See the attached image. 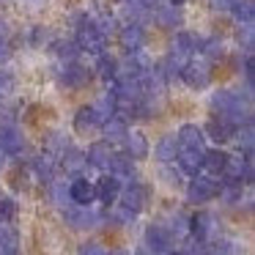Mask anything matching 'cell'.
<instances>
[{
	"label": "cell",
	"instance_id": "1",
	"mask_svg": "<svg viewBox=\"0 0 255 255\" xmlns=\"http://www.w3.org/2000/svg\"><path fill=\"white\" fill-rule=\"evenodd\" d=\"M77 47L80 52H94V55H99V52H105V44H107V33L102 30V25L96 22V19L91 17H77Z\"/></svg>",
	"mask_w": 255,
	"mask_h": 255
},
{
	"label": "cell",
	"instance_id": "2",
	"mask_svg": "<svg viewBox=\"0 0 255 255\" xmlns=\"http://www.w3.org/2000/svg\"><path fill=\"white\" fill-rule=\"evenodd\" d=\"M187 233L195 239V244H209L217 233V220L209 211H195L192 217H187Z\"/></svg>",
	"mask_w": 255,
	"mask_h": 255
},
{
	"label": "cell",
	"instance_id": "3",
	"mask_svg": "<svg viewBox=\"0 0 255 255\" xmlns=\"http://www.w3.org/2000/svg\"><path fill=\"white\" fill-rule=\"evenodd\" d=\"M217 195H220V181L211 176H192V181L187 184V200L189 203H209V200H214Z\"/></svg>",
	"mask_w": 255,
	"mask_h": 255
},
{
	"label": "cell",
	"instance_id": "4",
	"mask_svg": "<svg viewBox=\"0 0 255 255\" xmlns=\"http://www.w3.org/2000/svg\"><path fill=\"white\" fill-rule=\"evenodd\" d=\"M102 220V214H96L91 206H69L63 209V222H66L72 231H91L96 228Z\"/></svg>",
	"mask_w": 255,
	"mask_h": 255
},
{
	"label": "cell",
	"instance_id": "5",
	"mask_svg": "<svg viewBox=\"0 0 255 255\" xmlns=\"http://www.w3.org/2000/svg\"><path fill=\"white\" fill-rule=\"evenodd\" d=\"M91 77H94V72H91L88 66H83V63H77V61H69V63H63V66H61L58 83H61L63 88L77 91V88H85V85L91 83Z\"/></svg>",
	"mask_w": 255,
	"mask_h": 255
},
{
	"label": "cell",
	"instance_id": "6",
	"mask_svg": "<svg viewBox=\"0 0 255 255\" xmlns=\"http://www.w3.org/2000/svg\"><path fill=\"white\" fill-rule=\"evenodd\" d=\"M178 80H184V83H187L192 91L209 88V85H211V63H206V61H192V58H189Z\"/></svg>",
	"mask_w": 255,
	"mask_h": 255
},
{
	"label": "cell",
	"instance_id": "7",
	"mask_svg": "<svg viewBox=\"0 0 255 255\" xmlns=\"http://www.w3.org/2000/svg\"><path fill=\"white\" fill-rule=\"evenodd\" d=\"M145 250L154 255H165L167 250H173V233L162 222H151L145 228Z\"/></svg>",
	"mask_w": 255,
	"mask_h": 255
},
{
	"label": "cell",
	"instance_id": "8",
	"mask_svg": "<svg viewBox=\"0 0 255 255\" xmlns=\"http://www.w3.org/2000/svg\"><path fill=\"white\" fill-rule=\"evenodd\" d=\"M118 200L124 206V209H129L132 214H140V211L145 209V203H148V187L140 181H132L129 187H121V195H118Z\"/></svg>",
	"mask_w": 255,
	"mask_h": 255
},
{
	"label": "cell",
	"instance_id": "9",
	"mask_svg": "<svg viewBox=\"0 0 255 255\" xmlns=\"http://www.w3.org/2000/svg\"><path fill=\"white\" fill-rule=\"evenodd\" d=\"M121 178H116L113 173H105V176H99L94 181V200H99V203L110 206L118 200V195H121Z\"/></svg>",
	"mask_w": 255,
	"mask_h": 255
},
{
	"label": "cell",
	"instance_id": "10",
	"mask_svg": "<svg viewBox=\"0 0 255 255\" xmlns=\"http://www.w3.org/2000/svg\"><path fill=\"white\" fill-rule=\"evenodd\" d=\"M200 129H203V134L209 140H214L217 145H225L228 140H233V134H236V127L222 116H211L209 121H206V127H200Z\"/></svg>",
	"mask_w": 255,
	"mask_h": 255
},
{
	"label": "cell",
	"instance_id": "11",
	"mask_svg": "<svg viewBox=\"0 0 255 255\" xmlns=\"http://www.w3.org/2000/svg\"><path fill=\"white\" fill-rule=\"evenodd\" d=\"M148 11H151V17H154V22L159 25V28H167V30L181 28V22H184L181 6H173V3H165V6H151Z\"/></svg>",
	"mask_w": 255,
	"mask_h": 255
},
{
	"label": "cell",
	"instance_id": "12",
	"mask_svg": "<svg viewBox=\"0 0 255 255\" xmlns=\"http://www.w3.org/2000/svg\"><path fill=\"white\" fill-rule=\"evenodd\" d=\"M25 134L22 129H17L14 124H8V127H0V151L6 156H17L25 151Z\"/></svg>",
	"mask_w": 255,
	"mask_h": 255
},
{
	"label": "cell",
	"instance_id": "13",
	"mask_svg": "<svg viewBox=\"0 0 255 255\" xmlns=\"http://www.w3.org/2000/svg\"><path fill=\"white\" fill-rule=\"evenodd\" d=\"M176 143H178V148H187V151H203L206 134L198 124H184L176 134Z\"/></svg>",
	"mask_w": 255,
	"mask_h": 255
},
{
	"label": "cell",
	"instance_id": "14",
	"mask_svg": "<svg viewBox=\"0 0 255 255\" xmlns=\"http://www.w3.org/2000/svg\"><path fill=\"white\" fill-rule=\"evenodd\" d=\"M118 41L127 52H134V50H143V41H145V30L140 22H127L121 30H118Z\"/></svg>",
	"mask_w": 255,
	"mask_h": 255
},
{
	"label": "cell",
	"instance_id": "15",
	"mask_svg": "<svg viewBox=\"0 0 255 255\" xmlns=\"http://www.w3.org/2000/svg\"><path fill=\"white\" fill-rule=\"evenodd\" d=\"M228 151H222L220 145L217 148H209L206 151L203 148V165H200V170H206V176H211V178H217V176H222V170H225V165H228Z\"/></svg>",
	"mask_w": 255,
	"mask_h": 255
},
{
	"label": "cell",
	"instance_id": "16",
	"mask_svg": "<svg viewBox=\"0 0 255 255\" xmlns=\"http://www.w3.org/2000/svg\"><path fill=\"white\" fill-rule=\"evenodd\" d=\"M110 156H113V145L107 140H99V143L88 145V151H85V165L96 167V170H107Z\"/></svg>",
	"mask_w": 255,
	"mask_h": 255
},
{
	"label": "cell",
	"instance_id": "17",
	"mask_svg": "<svg viewBox=\"0 0 255 255\" xmlns=\"http://www.w3.org/2000/svg\"><path fill=\"white\" fill-rule=\"evenodd\" d=\"M69 200L74 206H91L94 203V181L83 176H74V181L69 184Z\"/></svg>",
	"mask_w": 255,
	"mask_h": 255
},
{
	"label": "cell",
	"instance_id": "18",
	"mask_svg": "<svg viewBox=\"0 0 255 255\" xmlns=\"http://www.w3.org/2000/svg\"><path fill=\"white\" fill-rule=\"evenodd\" d=\"M102 132H105V140L110 145H116V143H124V137H127V132H129V124H127V118L124 116H110L107 121H102Z\"/></svg>",
	"mask_w": 255,
	"mask_h": 255
},
{
	"label": "cell",
	"instance_id": "19",
	"mask_svg": "<svg viewBox=\"0 0 255 255\" xmlns=\"http://www.w3.org/2000/svg\"><path fill=\"white\" fill-rule=\"evenodd\" d=\"M107 170H110L116 178H134V173H137V165H134V159H132L129 154H124V151H113Z\"/></svg>",
	"mask_w": 255,
	"mask_h": 255
},
{
	"label": "cell",
	"instance_id": "20",
	"mask_svg": "<svg viewBox=\"0 0 255 255\" xmlns=\"http://www.w3.org/2000/svg\"><path fill=\"white\" fill-rule=\"evenodd\" d=\"M99 127H102V118L96 116L94 105H83L77 113H74V129H77L80 134H88V132H94V129H99Z\"/></svg>",
	"mask_w": 255,
	"mask_h": 255
},
{
	"label": "cell",
	"instance_id": "21",
	"mask_svg": "<svg viewBox=\"0 0 255 255\" xmlns=\"http://www.w3.org/2000/svg\"><path fill=\"white\" fill-rule=\"evenodd\" d=\"M124 145H127V151L124 154H129L134 162H140V159H145L148 156V140H145V134L143 132H134V129H129L127 132V137H124Z\"/></svg>",
	"mask_w": 255,
	"mask_h": 255
},
{
	"label": "cell",
	"instance_id": "22",
	"mask_svg": "<svg viewBox=\"0 0 255 255\" xmlns=\"http://www.w3.org/2000/svg\"><path fill=\"white\" fill-rule=\"evenodd\" d=\"M58 159H61V167L69 173V176H80L83 167H85V151L74 148V145H66Z\"/></svg>",
	"mask_w": 255,
	"mask_h": 255
},
{
	"label": "cell",
	"instance_id": "23",
	"mask_svg": "<svg viewBox=\"0 0 255 255\" xmlns=\"http://www.w3.org/2000/svg\"><path fill=\"white\" fill-rule=\"evenodd\" d=\"M176 162H178V167H181V173H187V176H198V173H200V165H203V151L178 148Z\"/></svg>",
	"mask_w": 255,
	"mask_h": 255
},
{
	"label": "cell",
	"instance_id": "24",
	"mask_svg": "<svg viewBox=\"0 0 255 255\" xmlns=\"http://www.w3.org/2000/svg\"><path fill=\"white\" fill-rule=\"evenodd\" d=\"M30 170H33V176L39 178L41 184H50L52 178H55V159L47 156V154H39L30 162Z\"/></svg>",
	"mask_w": 255,
	"mask_h": 255
},
{
	"label": "cell",
	"instance_id": "25",
	"mask_svg": "<svg viewBox=\"0 0 255 255\" xmlns=\"http://www.w3.org/2000/svg\"><path fill=\"white\" fill-rule=\"evenodd\" d=\"M173 50H178V52L192 58L195 52L200 50V36L189 33V30H181V33H176V39H173Z\"/></svg>",
	"mask_w": 255,
	"mask_h": 255
},
{
	"label": "cell",
	"instance_id": "26",
	"mask_svg": "<svg viewBox=\"0 0 255 255\" xmlns=\"http://www.w3.org/2000/svg\"><path fill=\"white\" fill-rule=\"evenodd\" d=\"M156 159L162 162V165H167V162H176V154H178V143H176V134H165V137L156 143L154 148Z\"/></svg>",
	"mask_w": 255,
	"mask_h": 255
},
{
	"label": "cell",
	"instance_id": "27",
	"mask_svg": "<svg viewBox=\"0 0 255 255\" xmlns=\"http://www.w3.org/2000/svg\"><path fill=\"white\" fill-rule=\"evenodd\" d=\"M228 11L239 19V25H253V19H255V3H253V0H233Z\"/></svg>",
	"mask_w": 255,
	"mask_h": 255
},
{
	"label": "cell",
	"instance_id": "28",
	"mask_svg": "<svg viewBox=\"0 0 255 255\" xmlns=\"http://www.w3.org/2000/svg\"><path fill=\"white\" fill-rule=\"evenodd\" d=\"M66 145H69V137L55 129V132H50V134L44 137V154L52 156V159H58V156L63 154V148H66Z\"/></svg>",
	"mask_w": 255,
	"mask_h": 255
},
{
	"label": "cell",
	"instance_id": "29",
	"mask_svg": "<svg viewBox=\"0 0 255 255\" xmlns=\"http://www.w3.org/2000/svg\"><path fill=\"white\" fill-rule=\"evenodd\" d=\"M96 72H99V77H105L107 83H113V80H116V74H118V58L110 55V52H99Z\"/></svg>",
	"mask_w": 255,
	"mask_h": 255
},
{
	"label": "cell",
	"instance_id": "30",
	"mask_svg": "<svg viewBox=\"0 0 255 255\" xmlns=\"http://www.w3.org/2000/svg\"><path fill=\"white\" fill-rule=\"evenodd\" d=\"M200 55L206 58V61H220L222 55H225V44H222V39H200Z\"/></svg>",
	"mask_w": 255,
	"mask_h": 255
},
{
	"label": "cell",
	"instance_id": "31",
	"mask_svg": "<svg viewBox=\"0 0 255 255\" xmlns=\"http://www.w3.org/2000/svg\"><path fill=\"white\" fill-rule=\"evenodd\" d=\"M94 110H96V116H99L102 121H107L110 116H116V96H113V91L102 94L99 99L94 102Z\"/></svg>",
	"mask_w": 255,
	"mask_h": 255
},
{
	"label": "cell",
	"instance_id": "32",
	"mask_svg": "<svg viewBox=\"0 0 255 255\" xmlns=\"http://www.w3.org/2000/svg\"><path fill=\"white\" fill-rule=\"evenodd\" d=\"M52 52L61 58V63H69V61H77L80 47H77V41H55V44H52Z\"/></svg>",
	"mask_w": 255,
	"mask_h": 255
},
{
	"label": "cell",
	"instance_id": "33",
	"mask_svg": "<svg viewBox=\"0 0 255 255\" xmlns=\"http://www.w3.org/2000/svg\"><path fill=\"white\" fill-rule=\"evenodd\" d=\"M47 187H50V200H52V203L61 206V209H66V200H69V187H66V184H61V181L52 178Z\"/></svg>",
	"mask_w": 255,
	"mask_h": 255
},
{
	"label": "cell",
	"instance_id": "34",
	"mask_svg": "<svg viewBox=\"0 0 255 255\" xmlns=\"http://www.w3.org/2000/svg\"><path fill=\"white\" fill-rule=\"evenodd\" d=\"M17 217V200L14 198H3L0 195V225H6Z\"/></svg>",
	"mask_w": 255,
	"mask_h": 255
},
{
	"label": "cell",
	"instance_id": "35",
	"mask_svg": "<svg viewBox=\"0 0 255 255\" xmlns=\"http://www.w3.org/2000/svg\"><path fill=\"white\" fill-rule=\"evenodd\" d=\"M239 39V47H244V52L247 55H253V44H255V33H253V25H242L236 33Z\"/></svg>",
	"mask_w": 255,
	"mask_h": 255
},
{
	"label": "cell",
	"instance_id": "36",
	"mask_svg": "<svg viewBox=\"0 0 255 255\" xmlns=\"http://www.w3.org/2000/svg\"><path fill=\"white\" fill-rule=\"evenodd\" d=\"M255 88V63H253V55L244 58V91L247 94H253Z\"/></svg>",
	"mask_w": 255,
	"mask_h": 255
},
{
	"label": "cell",
	"instance_id": "37",
	"mask_svg": "<svg viewBox=\"0 0 255 255\" xmlns=\"http://www.w3.org/2000/svg\"><path fill=\"white\" fill-rule=\"evenodd\" d=\"M11 91H14V74L8 72V69L0 66V99H3V96H8Z\"/></svg>",
	"mask_w": 255,
	"mask_h": 255
},
{
	"label": "cell",
	"instance_id": "38",
	"mask_svg": "<svg viewBox=\"0 0 255 255\" xmlns=\"http://www.w3.org/2000/svg\"><path fill=\"white\" fill-rule=\"evenodd\" d=\"M77 255H107V250L99 242H83L77 250Z\"/></svg>",
	"mask_w": 255,
	"mask_h": 255
},
{
	"label": "cell",
	"instance_id": "39",
	"mask_svg": "<svg viewBox=\"0 0 255 255\" xmlns=\"http://www.w3.org/2000/svg\"><path fill=\"white\" fill-rule=\"evenodd\" d=\"M14 118H17V107H14V105H3V107H0V127L14 124Z\"/></svg>",
	"mask_w": 255,
	"mask_h": 255
},
{
	"label": "cell",
	"instance_id": "40",
	"mask_svg": "<svg viewBox=\"0 0 255 255\" xmlns=\"http://www.w3.org/2000/svg\"><path fill=\"white\" fill-rule=\"evenodd\" d=\"M8 58H11V44H8V39L0 41V63H6Z\"/></svg>",
	"mask_w": 255,
	"mask_h": 255
},
{
	"label": "cell",
	"instance_id": "41",
	"mask_svg": "<svg viewBox=\"0 0 255 255\" xmlns=\"http://www.w3.org/2000/svg\"><path fill=\"white\" fill-rule=\"evenodd\" d=\"M44 39H50V30L36 28V30H33V44H44Z\"/></svg>",
	"mask_w": 255,
	"mask_h": 255
},
{
	"label": "cell",
	"instance_id": "42",
	"mask_svg": "<svg viewBox=\"0 0 255 255\" xmlns=\"http://www.w3.org/2000/svg\"><path fill=\"white\" fill-rule=\"evenodd\" d=\"M231 3H233V0H211V6L220 8V11H228V8H231Z\"/></svg>",
	"mask_w": 255,
	"mask_h": 255
},
{
	"label": "cell",
	"instance_id": "43",
	"mask_svg": "<svg viewBox=\"0 0 255 255\" xmlns=\"http://www.w3.org/2000/svg\"><path fill=\"white\" fill-rule=\"evenodd\" d=\"M3 39H8V28H6V22L0 19V41H3Z\"/></svg>",
	"mask_w": 255,
	"mask_h": 255
},
{
	"label": "cell",
	"instance_id": "44",
	"mask_svg": "<svg viewBox=\"0 0 255 255\" xmlns=\"http://www.w3.org/2000/svg\"><path fill=\"white\" fill-rule=\"evenodd\" d=\"M165 255H189V250H167Z\"/></svg>",
	"mask_w": 255,
	"mask_h": 255
},
{
	"label": "cell",
	"instance_id": "45",
	"mask_svg": "<svg viewBox=\"0 0 255 255\" xmlns=\"http://www.w3.org/2000/svg\"><path fill=\"white\" fill-rule=\"evenodd\" d=\"M132 255H154V253H148V250L143 247V250H137V253H132Z\"/></svg>",
	"mask_w": 255,
	"mask_h": 255
},
{
	"label": "cell",
	"instance_id": "46",
	"mask_svg": "<svg viewBox=\"0 0 255 255\" xmlns=\"http://www.w3.org/2000/svg\"><path fill=\"white\" fill-rule=\"evenodd\" d=\"M3 165H6V154L0 151V170H3Z\"/></svg>",
	"mask_w": 255,
	"mask_h": 255
},
{
	"label": "cell",
	"instance_id": "47",
	"mask_svg": "<svg viewBox=\"0 0 255 255\" xmlns=\"http://www.w3.org/2000/svg\"><path fill=\"white\" fill-rule=\"evenodd\" d=\"M167 3H173V6H181L184 0H167Z\"/></svg>",
	"mask_w": 255,
	"mask_h": 255
},
{
	"label": "cell",
	"instance_id": "48",
	"mask_svg": "<svg viewBox=\"0 0 255 255\" xmlns=\"http://www.w3.org/2000/svg\"><path fill=\"white\" fill-rule=\"evenodd\" d=\"M107 255H129V253H124V250H118V253H107Z\"/></svg>",
	"mask_w": 255,
	"mask_h": 255
}]
</instances>
